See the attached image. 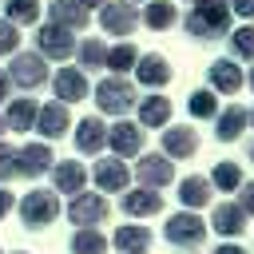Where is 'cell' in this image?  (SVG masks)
Here are the masks:
<instances>
[{
    "mask_svg": "<svg viewBox=\"0 0 254 254\" xmlns=\"http://www.w3.org/2000/svg\"><path fill=\"white\" fill-rule=\"evenodd\" d=\"M52 167H56V151H52V143L32 139V143L16 147V175H24V179L36 183V179H44Z\"/></svg>",
    "mask_w": 254,
    "mask_h": 254,
    "instance_id": "9c48e42d",
    "label": "cell"
},
{
    "mask_svg": "<svg viewBox=\"0 0 254 254\" xmlns=\"http://www.w3.org/2000/svg\"><path fill=\"white\" fill-rule=\"evenodd\" d=\"M107 246H111V238H107L99 226H79V230L71 234V242H67L71 254H107Z\"/></svg>",
    "mask_w": 254,
    "mask_h": 254,
    "instance_id": "f546056e",
    "label": "cell"
},
{
    "mask_svg": "<svg viewBox=\"0 0 254 254\" xmlns=\"http://www.w3.org/2000/svg\"><path fill=\"white\" fill-rule=\"evenodd\" d=\"M99 28H103L107 36L127 40V36L139 28V8H135L131 0H107V4L99 8Z\"/></svg>",
    "mask_w": 254,
    "mask_h": 254,
    "instance_id": "30bf717a",
    "label": "cell"
},
{
    "mask_svg": "<svg viewBox=\"0 0 254 254\" xmlns=\"http://www.w3.org/2000/svg\"><path fill=\"white\" fill-rule=\"evenodd\" d=\"M250 127H254V107H250Z\"/></svg>",
    "mask_w": 254,
    "mask_h": 254,
    "instance_id": "7dc6e473",
    "label": "cell"
},
{
    "mask_svg": "<svg viewBox=\"0 0 254 254\" xmlns=\"http://www.w3.org/2000/svg\"><path fill=\"white\" fill-rule=\"evenodd\" d=\"M238 206L246 210V218L254 214V183H242V187H238Z\"/></svg>",
    "mask_w": 254,
    "mask_h": 254,
    "instance_id": "74e56055",
    "label": "cell"
},
{
    "mask_svg": "<svg viewBox=\"0 0 254 254\" xmlns=\"http://www.w3.org/2000/svg\"><path fill=\"white\" fill-rule=\"evenodd\" d=\"M230 60H250L254 64V24H242V28H230Z\"/></svg>",
    "mask_w": 254,
    "mask_h": 254,
    "instance_id": "836d02e7",
    "label": "cell"
},
{
    "mask_svg": "<svg viewBox=\"0 0 254 254\" xmlns=\"http://www.w3.org/2000/svg\"><path fill=\"white\" fill-rule=\"evenodd\" d=\"M67 131H71V111H67V103H56V99L40 103V115H36V135H40L44 143H56V139H64Z\"/></svg>",
    "mask_w": 254,
    "mask_h": 254,
    "instance_id": "4fadbf2b",
    "label": "cell"
},
{
    "mask_svg": "<svg viewBox=\"0 0 254 254\" xmlns=\"http://www.w3.org/2000/svg\"><path fill=\"white\" fill-rule=\"evenodd\" d=\"M0 254H4V250H0Z\"/></svg>",
    "mask_w": 254,
    "mask_h": 254,
    "instance_id": "816d5d0a",
    "label": "cell"
},
{
    "mask_svg": "<svg viewBox=\"0 0 254 254\" xmlns=\"http://www.w3.org/2000/svg\"><path fill=\"white\" fill-rule=\"evenodd\" d=\"M226 4H230V12H234V16L254 20V0H226Z\"/></svg>",
    "mask_w": 254,
    "mask_h": 254,
    "instance_id": "ab89813d",
    "label": "cell"
},
{
    "mask_svg": "<svg viewBox=\"0 0 254 254\" xmlns=\"http://www.w3.org/2000/svg\"><path fill=\"white\" fill-rule=\"evenodd\" d=\"M135 79H139V87H151V91L167 87V83H171V64H167V56H159V52L139 56V64H135Z\"/></svg>",
    "mask_w": 254,
    "mask_h": 254,
    "instance_id": "ffe728a7",
    "label": "cell"
},
{
    "mask_svg": "<svg viewBox=\"0 0 254 254\" xmlns=\"http://www.w3.org/2000/svg\"><path fill=\"white\" fill-rule=\"evenodd\" d=\"M246 123H250V111H246L242 103H230L226 111L214 115V139H218V143H234V139H242Z\"/></svg>",
    "mask_w": 254,
    "mask_h": 254,
    "instance_id": "7402d4cb",
    "label": "cell"
},
{
    "mask_svg": "<svg viewBox=\"0 0 254 254\" xmlns=\"http://www.w3.org/2000/svg\"><path fill=\"white\" fill-rule=\"evenodd\" d=\"M119 210L127 218H151L163 210V194L159 190H147V187H135V190H123L119 194Z\"/></svg>",
    "mask_w": 254,
    "mask_h": 254,
    "instance_id": "d6986e66",
    "label": "cell"
},
{
    "mask_svg": "<svg viewBox=\"0 0 254 254\" xmlns=\"http://www.w3.org/2000/svg\"><path fill=\"white\" fill-rule=\"evenodd\" d=\"M187 111H190L194 119H214V115H218V95H214L210 87H198V91H190Z\"/></svg>",
    "mask_w": 254,
    "mask_h": 254,
    "instance_id": "e575fe53",
    "label": "cell"
},
{
    "mask_svg": "<svg viewBox=\"0 0 254 254\" xmlns=\"http://www.w3.org/2000/svg\"><path fill=\"white\" fill-rule=\"evenodd\" d=\"M52 175V190L56 194H79L87 190V163L83 159H56V167L48 171Z\"/></svg>",
    "mask_w": 254,
    "mask_h": 254,
    "instance_id": "9a60e30c",
    "label": "cell"
},
{
    "mask_svg": "<svg viewBox=\"0 0 254 254\" xmlns=\"http://www.w3.org/2000/svg\"><path fill=\"white\" fill-rule=\"evenodd\" d=\"M246 83H250V91H254V64H250V71H246Z\"/></svg>",
    "mask_w": 254,
    "mask_h": 254,
    "instance_id": "ee69618b",
    "label": "cell"
},
{
    "mask_svg": "<svg viewBox=\"0 0 254 254\" xmlns=\"http://www.w3.org/2000/svg\"><path fill=\"white\" fill-rule=\"evenodd\" d=\"M75 44H79V40H75V32L60 28V24H52V20L36 28V52H40L48 64H52V60H56V64L71 60V56H75Z\"/></svg>",
    "mask_w": 254,
    "mask_h": 254,
    "instance_id": "8992f818",
    "label": "cell"
},
{
    "mask_svg": "<svg viewBox=\"0 0 254 254\" xmlns=\"http://www.w3.org/2000/svg\"><path fill=\"white\" fill-rule=\"evenodd\" d=\"M194 151H198L194 127H163V155L167 159H190Z\"/></svg>",
    "mask_w": 254,
    "mask_h": 254,
    "instance_id": "cb8c5ba5",
    "label": "cell"
},
{
    "mask_svg": "<svg viewBox=\"0 0 254 254\" xmlns=\"http://www.w3.org/2000/svg\"><path fill=\"white\" fill-rule=\"evenodd\" d=\"M12 210H16V194H12L8 187H0V222H4Z\"/></svg>",
    "mask_w": 254,
    "mask_h": 254,
    "instance_id": "f35d334b",
    "label": "cell"
},
{
    "mask_svg": "<svg viewBox=\"0 0 254 254\" xmlns=\"http://www.w3.org/2000/svg\"><path fill=\"white\" fill-rule=\"evenodd\" d=\"M12 254H28V250H12Z\"/></svg>",
    "mask_w": 254,
    "mask_h": 254,
    "instance_id": "681fc988",
    "label": "cell"
},
{
    "mask_svg": "<svg viewBox=\"0 0 254 254\" xmlns=\"http://www.w3.org/2000/svg\"><path fill=\"white\" fill-rule=\"evenodd\" d=\"M91 183H95L99 194H119V190H127V183H131V167H127L123 159H115V155L95 159V163H91Z\"/></svg>",
    "mask_w": 254,
    "mask_h": 254,
    "instance_id": "8fae6325",
    "label": "cell"
},
{
    "mask_svg": "<svg viewBox=\"0 0 254 254\" xmlns=\"http://www.w3.org/2000/svg\"><path fill=\"white\" fill-rule=\"evenodd\" d=\"M111 246L119 254H147L151 250V230L143 222H123L115 234H111Z\"/></svg>",
    "mask_w": 254,
    "mask_h": 254,
    "instance_id": "d4e9b609",
    "label": "cell"
},
{
    "mask_svg": "<svg viewBox=\"0 0 254 254\" xmlns=\"http://www.w3.org/2000/svg\"><path fill=\"white\" fill-rule=\"evenodd\" d=\"M40 0H4V20L16 28H36L40 24Z\"/></svg>",
    "mask_w": 254,
    "mask_h": 254,
    "instance_id": "1f68e13d",
    "label": "cell"
},
{
    "mask_svg": "<svg viewBox=\"0 0 254 254\" xmlns=\"http://www.w3.org/2000/svg\"><path fill=\"white\" fill-rule=\"evenodd\" d=\"M163 238H167L171 246L198 250V246L206 242V222H202L194 210H179V214H171V218H167V226H163Z\"/></svg>",
    "mask_w": 254,
    "mask_h": 254,
    "instance_id": "5b68a950",
    "label": "cell"
},
{
    "mask_svg": "<svg viewBox=\"0 0 254 254\" xmlns=\"http://www.w3.org/2000/svg\"><path fill=\"white\" fill-rule=\"evenodd\" d=\"M4 135H8V127H4V115H0V139H4Z\"/></svg>",
    "mask_w": 254,
    "mask_h": 254,
    "instance_id": "f6af8a7d",
    "label": "cell"
},
{
    "mask_svg": "<svg viewBox=\"0 0 254 254\" xmlns=\"http://www.w3.org/2000/svg\"><path fill=\"white\" fill-rule=\"evenodd\" d=\"M20 40H24V32L0 16V56H16L20 52Z\"/></svg>",
    "mask_w": 254,
    "mask_h": 254,
    "instance_id": "d590c367",
    "label": "cell"
},
{
    "mask_svg": "<svg viewBox=\"0 0 254 254\" xmlns=\"http://www.w3.org/2000/svg\"><path fill=\"white\" fill-rule=\"evenodd\" d=\"M107 40L103 36H87V40H79L75 44V67L83 71V75H91V71H103L107 67Z\"/></svg>",
    "mask_w": 254,
    "mask_h": 254,
    "instance_id": "44dd1931",
    "label": "cell"
},
{
    "mask_svg": "<svg viewBox=\"0 0 254 254\" xmlns=\"http://www.w3.org/2000/svg\"><path fill=\"white\" fill-rule=\"evenodd\" d=\"M190 4H198V0H190Z\"/></svg>",
    "mask_w": 254,
    "mask_h": 254,
    "instance_id": "f907efd6",
    "label": "cell"
},
{
    "mask_svg": "<svg viewBox=\"0 0 254 254\" xmlns=\"http://www.w3.org/2000/svg\"><path fill=\"white\" fill-rule=\"evenodd\" d=\"M135 111H139V127L147 131V127H167L175 107H171L167 95H143V99L135 103Z\"/></svg>",
    "mask_w": 254,
    "mask_h": 254,
    "instance_id": "4316f807",
    "label": "cell"
},
{
    "mask_svg": "<svg viewBox=\"0 0 254 254\" xmlns=\"http://www.w3.org/2000/svg\"><path fill=\"white\" fill-rule=\"evenodd\" d=\"M131 4H151V0H131Z\"/></svg>",
    "mask_w": 254,
    "mask_h": 254,
    "instance_id": "c3c4849f",
    "label": "cell"
},
{
    "mask_svg": "<svg viewBox=\"0 0 254 254\" xmlns=\"http://www.w3.org/2000/svg\"><path fill=\"white\" fill-rule=\"evenodd\" d=\"M71 139H75V151L79 155H103V147H107V123L99 119V115H83L79 123H71Z\"/></svg>",
    "mask_w": 254,
    "mask_h": 254,
    "instance_id": "e0dca14e",
    "label": "cell"
},
{
    "mask_svg": "<svg viewBox=\"0 0 254 254\" xmlns=\"http://www.w3.org/2000/svg\"><path fill=\"white\" fill-rule=\"evenodd\" d=\"M60 194L52 190V187H32V190H24L20 198H16V214H20V222H24V230H44V226H52L56 218H60Z\"/></svg>",
    "mask_w": 254,
    "mask_h": 254,
    "instance_id": "7a4b0ae2",
    "label": "cell"
},
{
    "mask_svg": "<svg viewBox=\"0 0 254 254\" xmlns=\"http://www.w3.org/2000/svg\"><path fill=\"white\" fill-rule=\"evenodd\" d=\"M214 254H246V250H242V246H238V242H222V246H218V250H214Z\"/></svg>",
    "mask_w": 254,
    "mask_h": 254,
    "instance_id": "b9f144b4",
    "label": "cell"
},
{
    "mask_svg": "<svg viewBox=\"0 0 254 254\" xmlns=\"http://www.w3.org/2000/svg\"><path fill=\"white\" fill-rule=\"evenodd\" d=\"M206 79H210V91H214V95H234V91H242L246 71H242V64H234V60L226 56V60H214V64L206 67Z\"/></svg>",
    "mask_w": 254,
    "mask_h": 254,
    "instance_id": "ac0fdd59",
    "label": "cell"
},
{
    "mask_svg": "<svg viewBox=\"0 0 254 254\" xmlns=\"http://www.w3.org/2000/svg\"><path fill=\"white\" fill-rule=\"evenodd\" d=\"M135 179H139V187H147V190H163V187H171L175 183V163L159 151V155H139L135 159Z\"/></svg>",
    "mask_w": 254,
    "mask_h": 254,
    "instance_id": "7c38bea8",
    "label": "cell"
},
{
    "mask_svg": "<svg viewBox=\"0 0 254 254\" xmlns=\"http://www.w3.org/2000/svg\"><path fill=\"white\" fill-rule=\"evenodd\" d=\"M210 222H214V230H218L222 238H238V234L246 230V210H242L238 202H218L214 214H210Z\"/></svg>",
    "mask_w": 254,
    "mask_h": 254,
    "instance_id": "f1b7e54d",
    "label": "cell"
},
{
    "mask_svg": "<svg viewBox=\"0 0 254 254\" xmlns=\"http://www.w3.org/2000/svg\"><path fill=\"white\" fill-rule=\"evenodd\" d=\"M139 24H147L151 32H167V28L179 24V4L175 0H151V4H143Z\"/></svg>",
    "mask_w": 254,
    "mask_h": 254,
    "instance_id": "484cf974",
    "label": "cell"
},
{
    "mask_svg": "<svg viewBox=\"0 0 254 254\" xmlns=\"http://www.w3.org/2000/svg\"><path fill=\"white\" fill-rule=\"evenodd\" d=\"M64 214L75 222V230H79V226H99V222L111 218V202H107V194H99V190H79V194H71V202H67Z\"/></svg>",
    "mask_w": 254,
    "mask_h": 254,
    "instance_id": "52a82bcc",
    "label": "cell"
},
{
    "mask_svg": "<svg viewBox=\"0 0 254 254\" xmlns=\"http://www.w3.org/2000/svg\"><path fill=\"white\" fill-rule=\"evenodd\" d=\"M12 91H16V87H12V79H8V71L0 67V103H8V99H12Z\"/></svg>",
    "mask_w": 254,
    "mask_h": 254,
    "instance_id": "60d3db41",
    "label": "cell"
},
{
    "mask_svg": "<svg viewBox=\"0 0 254 254\" xmlns=\"http://www.w3.org/2000/svg\"><path fill=\"white\" fill-rule=\"evenodd\" d=\"M4 127L8 131H16V135H28V131H36V115H40V99L36 95H12L8 103H4Z\"/></svg>",
    "mask_w": 254,
    "mask_h": 254,
    "instance_id": "2e32d148",
    "label": "cell"
},
{
    "mask_svg": "<svg viewBox=\"0 0 254 254\" xmlns=\"http://www.w3.org/2000/svg\"><path fill=\"white\" fill-rule=\"evenodd\" d=\"M139 56H143V52H139L131 40H119V44L107 48V71H111V75H127V71H135Z\"/></svg>",
    "mask_w": 254,
    "mask_h": 254,
    "instance_id": "4dcf8cb0",
    "label": "cell"
},
{
    "mask_svg": "<svg viewBox=\"0 0 254 254\" xmlns=\"http://www.w3.org/2000/svg\"><path fill=\"white\" fill-rule=\"evenodd\" d=\"M246 155H250V159H254V143H250V147H246Z\"/></svg>",
    "mask_w": 254,
    "mask_h": 254,
    "instance_id": "bcb514c9",
    "label": "cell"
},
{
    "mask_svg": "<svg viewBox=\"0 0 254 254\" xmlns=\"http://www.w3.org/2000/svg\"><path fill=\"white\" fill-rule=\"evenodd\" d=\"M210 187H214V190H238V187H242V167L230 163V159L214 163V171H210Z\"/></svg>",
    "mask_w": 254,
    "mask_h": 254,
    "instance_id": "d6a6232c",
    "label": "cell"
},
{
    "mask_svg": "<svg viewBox=\"0 0 254 254\" xmlns=\"http://www.w3.org/2000/svg\"><path fill=\"white\" fill-rule=\"evenodd\" d=\"M91 99H95L99 115H115V119H123V115L139 103V91H135V83H131L127 75H103V79L91 87Z\"/></svg>",
    "mask_w": 254,
    "mask_h": 254,
    "instance_id": "3957f363",
    "label": "cell"
},
{
    "mask_svg": "<svg viewBox=\"0 0 254 254\" xmlns=\"http://www.w3.org/2000/svg\"><path fill=\"white\" fill-rule=\"evenodd\" d=\"M143 127L131 123V119H119L115 127H107V147L115 159H139L143 155Z\"/></svg>",
    "mask_w": 254,
    "mask_h": 254,
    "instance_id": "5bb4252c",
    "label": "cell"
},
{
    "mask_svg": "<svg viewBox=\"0 0 254 254\" xmlns=\"http://www.w3.org/2000/svg\"><path fill=\"white\" fill-rule=\"evenodd\" d=\"M79 4H83V8H87V12H91V8H103V4H107V0H79Z\"/></svg>",
    "mask_w": 254,
    "mask_h": 254,
    "instance_id": "7bdbcfd3",
    "label": "cell"
},
{
    "mask_svg": "<svg viewBox=\"0 0 254 254\" xmlns=\"http://www.w3.org/2000/svg\"><path fill=\"white\" fill-rule=\"evenodd\" d=\"M4 71H8V79H12V87H16L20 95H32V91H40V87L52 79V67H48V60H44L36 48H32V52H16Z\"/></svg>",
    "mask_w": 254,
    "mask_h": 254,
    "instance_id": "277c9868",
    "label": "cell"
},
{
    "mask_svg": "<svg viewBox=\"0 0 254 254\" xmlns=\"http://www.w3.org/2000/svg\"><path fill=\"white\" fill-rule=\"evenodd\" d=\"M48 16H52V24H60L67 32H83L91 20V12L79 0H48Z\"/></svg>",
    "mask_w": 254,
    "mask_h": 254,
    "instance_id": "603a6c76",
    "label": "cell"
},
{
    "mask_svg": "<svg viewBox=\"0 0 254 254\" xmlns=\"http://www.w3.org/2000/svg\"><path fill=\"white\" fill-rule=\"evenodd\" d=\"M210 198H214V187H210V179H206V175H187V179L179 183V202H183L187 210L210 206Z\"/></svg>",
    "mask_w": 254,
    "mask_h": 254,
    "instance_id": "83f0119b",
    "label": "cell"
},
{
    "mask_svg": "<svg viewBox=\"0 0 254 254\" xmlns=\"http://www.w3.org/2000/svg\"><path fill=\"white\" fill-rule=\"evenodd\" d=\"M48 87H52V95H56V103H83L87 95H91V79L75 67V64H64V67H56V75L48 79Z\"/></svg>",
    "mask_w": 254,
    "mask_h": 254,
    "instance_id": "ba28073f",
    "label": "cell"
},
{
    "mask_svg": "<svg viewBox=\"0 0 254 254\" xmlns=\"http://www.w3.org/2000/svg\"><path fill=\"white\" fill-rule=\"evenodd\" d=\"M16 179V147L0 139V187H8Z\"/></svg>",
    "mask_w": 254,
    "mask_h": 254,
    "instance_id": "8d00e7d4",
    "label": "cell"
},
{
    "mask_svg": "<svg viewBox=\"0 0 254 254\" xmlns=\"http://www.w3.org/2000/svg\"><path fill=\"white\" fill-rule=\"evenodd\" d=\"M230 20H234V12H230V4H226V0H198V4L183 16V28H187V36H190V40L210 44V40L230 36Z\"/></svg>",
    "mask_w": 254,
    "mask_h": 254,
    "instance_id": "6da1fadb",
    "label": "cell"
}]
</instances>
